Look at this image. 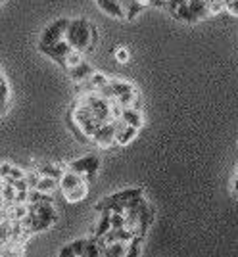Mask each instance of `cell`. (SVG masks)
I'll return each instance as SVG.
<instances>
[{
	"mask_svg": "<svg viewBox=\"0 0 238 257\" xmlns=\"http://www.w3.org/2000/svg\"><path fill=\"white\" fill-rule=\"evenodd\" d=\"M236 177H238V169H236Z\"/></svg>",
	"mask_w": 238,
	"mask_h": 257,
	"instance_id": "34",
	"label": "cell"
},
{
	"mask_svg": "<svg viewBox=\"0 0 238 257\" xmlns=\"http://www.w3.org/2000/svg\"><path fill=\"white\" fill-rule=\"evenodd\" d=\"M65 71H67L69 79H71L75 85H83V83H88L90 75L94 73V67L88 64L87 60H83V62H79V64L73 65V67L65 69Z\"/></svg>",
	"mask_w": 238,
	"mask_h": 257,
	"instance_id": "7",
	"label": "cell"
},
{
	"mask_svg": "<svg viewBox=\"0 0 238 257\" xmlns=\"http://www.w3.org/2000/svg\"><path fill=\"white\" fill-rule=\"evenodd\" d=\"M142 196H144L142 188H125V190H119V192H113L106 198H102L94 205V209L96 211H125L133 202H137Z\"/></svg>",
	"mask_w": 238,
	"mask_h": 257,
	"instance_id": "2",
	"label": "cell"
},
{
	"mask_svg": "<svg viewBox=\"0 0 238 257\" xmlns=\"http://www.w3.org/2000/svg\"><path fill=\"white\" fill-rule=\"evenodd\" d=\"M41 177H43V175L37 171V169L25 173V179H27V182H29V188H35V186H37V182L41 181Z\"/></svg>",
	"mask_w": 238,
	"mask_h": 257,
	"instance_id": "25",
	"label": "cell"
},
{
	"mask_svg": "<svg viewBox=\"0 0 238 257\" xmlns=\"http://www.w3.org/2000/svg\"><path fill=\"white\" fill-rule=\"evenodd\" d=\"M121 121L131 125V127H137L139 131L144 127V115H142V111L139 106L123 107V111H121Z\"/></svg>",
	"mask_w": 238,
	"mask_h": 257,
	"instance_id": "10",
	"label": "cell"
},
{
	"mask_svg": "<svg viewBox=\"0 0 238 257\" xmlns=\"http://www.w3.org/2000/svg\"><path fill=\"white\" fill-rule=\"evenodd\" d=\"M67 25H69V20L67 18H58L50 25H46L41 33V43L43 44H50V43H58V41H64L65 33H67Z\"/></svg>",
	"mask_w": 238,
	"mask_h": 257,
	"instance_id": "5",
	"label": "cell"
},
{
	"mask_svg": "<svg viewBox=\"0 0 238 257\" xmlns=\"http://www.w3.org/2000/svg\"><path fill=\"white\" fill-rule=\"evenodd\" d=\"M121 6H123L125 20H127V22H133V20L146 8V4H144L142 0H121Z\"/></svg>",
	"mask_w": 238,
	"mask_h": 257,
	"instance_id": "16",
	"label": "cell"
},
{
	"mask_svg": "<svg viewBox=\"0 0 238 257\" xmlns=\"http://www.w3.org/2000/svg\"><path fill=\"white\" fill-rule=\"evenodd\" d=\"M6 207V200H4V196L0 194V209H4Z\"/></svg>",
	"mask_w": 238,
	"mask_h": 257,
	"instance_id": "30",
	"label": "cell"
},
{
	"mask_svg": "<svg viewBox=\"0 0 238 257\" xmlns=\"http://www.w3.org/2000/svg\"><path fill=\"white\" fill-rule=\"evenodd\" d=\"M6 213H8V219L14 221V223H22L23 219L29 215V204H18V202H14V204H6Z\"/></svg>",
	"mask_w": 238,
	"mask_h": 257,
	"instance_id": "14",
	"label": "cell"
},
{
	"mask_svg": "<svg viewBox=\"0 0 238 257\" xmlns=\"http://www.w3.org/2000/svg\"><path fill=\"white\" fill-rule=\"evenodd\" d=\"M113 56H115V60H117L119 64H127L129 62V50L125 48V46H119V48H115V52H113Z\"/></svg>",
	"mask_w": 238,
	"mask_h": 257,
	"instance_id": "24",
	"label": "cell"
},
{
	"mask_svg": "<svg viewBox=\"0 0 238 257\" xmlns=\"http://www.w3.org/2000/svg\"><path fill=\"white\" fill-rule=\"evenodd\" d=\"M236 144H238V140H236Z\"/></svg>",
	"mask_w": 238,
	"mask_h": 257,
	"instance_id": "35",
	"label": "cell"
},
{
	"mask_svg": "<svg viewBox=\"0 0 238 257\" xmlns=\"http://www.w3.org/2000/svg\"><path fill=\"white\" fill-rule=\"evenodd\" d=\"M39 50H41L43 54H46L50 60H54L58 65L64 67L65 58H67V54L73 50V46L64 39V41H58V43H50V44L39 43Z\"/></svg>",
	"mask_w": 238,
	"mask_h": 257,
	"instance_id": "6",
	"label": "cell"
},
{
	"mask_svg": "<svg viewBox=\"0 0 238 257\" xmlns=\"http://www.w3.org/2000/svg\"><path fill=\"white\" fill-rule=\"evenodd\" d=\"M6 221H10V219H8V213H6V209H0V225H4Z\"/></svg>",
	"mask_w": 238,
	"mask_h": 257,
	"instance_id": "28",
	"label": "cell"
},
{
	"mask_svg": "<svg viewBox=\"0 0 238 257\" xmlns=\"http://www.w3.org/2000/svg\"><path fill=\"white\" fill-rule=\"evenodd\" d=\"M87 179L85 177H81L79 173L71 171V169H65L64 175L60 177V181H58V186H60V192H62V196L64 194H67L69 190H73L75 186H79L81 182H85Z\"/></svg>",
	"mask_w": 238,
	"mask_h": 257,
	"instance_id": "9",
	"label": "cell"
},
{
	"mask_svg": "<svg viewBox=\"0 0 238 257\" xmlns=\"http://www.w3.org/2000/svg\"><path fill=\"white\" fill-rule=\"evenodd\" d=\"M2 186H4V179H0V190H2Z\"/></svg>",
	"mask_w": 238,
	"mask_h": 257,
	"instance_id": "32",
	"label": "cell"
},
{
	"mask_svg": "<svg viewBox=\"0 0 238 257\" xmlns=\"http://www.w3.org/2000/svg\"><path fill=\"white\" fill-rule=\"evenodd\" d=\"M67 169L79 173V175L85 177L87 182L90 184V182L94 181L98 169H100V158L94 156V154H88V156H83V158H79V160L71 161V163L67 165Z\"/></svg>",
	"mask_w": 238,
	"mask_h": 257,
	"instance_id": "3",
	"label": "cell"
},
{
	"mask_svg": "<svg viewBox=\"0 0 238 257\" xmlns=\"http://www.w3.org/2000/svg\"><path fill=\"white\" fill-rule=\"evenodd\" d=\"M129 253V244L127 242H109L102 247V255L106 257H127Z\"/></svg>",
	"mask_w": 238,
	"mask_h": 257,
	"instance_id": "17",
	"label": "cell"
},
{
	"mask_svg": "<svg viewBox=\"0 0 238 257\" xmlns=\"http://www.w3.org/2000/svg\"><path fill=\"white\" fill-rule=\"evenodd\" d=\"M35 169L41 173L43 177H52V179L60 181V177L67 169V165H60V163H39V165H35Z\"/></svg>",
	"mask_w": 238,
	"mask_h": 257,
	"instance_id": "15",
	"label": "cell"
},
{
	"mask_svg": "<svg viewBox=\"0 0 238 257\" xmlns=\"http://www.w3.org/2000/svg\"><path fill=\"white\" fill-rule=\"evenodd\" d=\"M109 79L108 75H104V73H100V71H94L92 75H90V79H88V85H90V88L92 90H100V88H104V86H108L109 85Z\"/></svg>",
	"mask_w": 238,
	"mask_h": 257,
	"instance_id": "21",
	"label": "cell"
},
{
	"mask_svg": "<svg viewBox=\"0 0 238 257\" xmlns=\"http://www.w3.org/2000/svg\"><path fill=\"white\" fill-rule=\"evenodd\" d=\"M137 137H139V128L131 127L119 119L115 125V146H129Z\"/></svg>",
	"mask_w": 238,
	"mask_h": 257,
	"instance_id": "8",
	"label": "cell"
},
{
	"mask_svg": "<svg viewBox=\"0 0 238 257\" xmlns=\"http://www.w3.org/2000/svg\"><path fill=\"white\" fill-rule=\"evenodd\" d=\"M94 2L104 14H108L109 18L125 20V12H123V6H121V0H94Z\"/></svg>",
	"mask_w": 238,
	"mask_h": 257,
	"instance_id": "11",
	"label": "cell"
},
{
	"mask_svg": "<svg viewBox=\"0 0 238 257\" xmlns=\"http://www.w3.org/2000/svg\"><path fill=\"white\" fill-rule=\"evenodd\" d=\"M119 121V119H117ZM117 121H106V123H100L96 127V131L92 133V142L104 148V150H109L115 146V125Z\"/></svg>",
	"mask_w": 238,
	"mask_h": 257,
	"instance_id": "4",
	"label": "cell"
},
{
	"mask_svg": "<svg viewBox=\"0 0 238 257\" xmlns=\"http://www.w3.org/2000/svg\"><path fill=\"white\" fill-rule=\"evenodd\" d=\"M125 226V211H111V228Z\"/></svg>",
	"mask_w": 238,
	"mask_h": 257,
	"instance_id": "23",
	"label": "cell"
},
{
	"mask_svg": "<svg viewBox=\"0 0 238 257\" xmlns=\"http://www.w3.org/2000/svg\"><path fill=\"white\" fill-rule=\"evenodd\" d=\"M232 196H234V198L238 200V177L234 179V181H232Z\"/></svg>",
	"mask_w": 238,
	"mask_h": 257,
	"instance_id": "29",
	"label": "cell"
},
{
	"mask_svg": "<svg viewBox=\"0 0 238 257\" xmlns=\"http://www.w3.org/2000/svg\"><path fill=\"white\" fill-rule=\"evenodd\" d=\"M142 2H144L146 6H150V2H152V0H142Z\"/></svg>",
	"mask_w": 238,
	"mask_h": 257,
	"instance_id": "31",
	"label": "cell"
},
{
	"mask_svg": "<svg viewBox=\"0 0 238 257\" xmlns=\"http://www.w3.org/2000/svg\"><path fill=\"white\" fill-rule=\"evenodd\" d=\"M87 242H88V238H79L75 242H71V244H67V246L62 247V249L58 251V255L60 257H85Z\"/></svg>",
	"mask_w": 238,
	"mask_h": 257,
	"instance_id": "12",
	"label": "cell"
},
{
	"mask_svg": "<svg viewBox=\"0 0 238 257\" xmlns=\"http://www.w3.org/2000/svg\"><path fill=\"white\" fill-rule=\"evenodd\" d=\"M25 169H22L20 165H14V163H0V179H4V182H12L16 179H22L25 177Z\"/></svg>",
	"mask_w": 238,
	"mask_h": 257,
	"instance_id": "13",
	"label": "cell"
},
{
	"mask_svg": "<svg viewBox=\"0 0 238 257\" xmlns=\"http://www.w3.org/2000/svg\"><path fill=\"white\" fill-rule=\"evenodd\" d=\"M37 190H41V192H44V194H52L60 188L58 186V179H52V177H41V181L37 182V186H35Z\"/></svg>",
	"mask_w": 238,
	"mask_h": 257,
	"instance_id": "20",
	"label": "cell"
},
{
	"mask_svg": "<svg viewBox=\"0 0 238 257\" xmlns=\"http://www.w3.org/2000/svg\"><path fill=\"white\" fill-rule=\"evenodd\" d=\"M111 230V211H100V221L94 228V236H106Z\"/></svg>",
	"mask_w": 238,
	"mask_h": 257,
	"instance_id": "19",
	"label": "cell"
},
{
	"mask_svg": "<svg viewBox=\"0 0 238 257\" xmlns=\"http://www.w3.org/2000/svg\"><path fill=\"white\" fill-rule=\"evenodd\" d=\"M88 196V182H81L79 186H75L73 190H69L67 194H64L65 202H69V204H77V202H83L85 198Z\"/></svg>",
	"mask_w": 238,
	"mask_h": 257,
	"instance_id": "18",
	"label": "cell"
},
{
	"mask_svg": "<svg viewBox=\"0 0 238 257\" xmlns=\"http://www.w3.org/2000/svg\"><path fill=\"white\" fill-rule=\"evenodd\" d=\"M225 12L238 18V0H225Z\"/></svg>",
	"mask_w": 238,
	"mask_h": 257,
	"instance_id": "26",
	"label": "cell"
},
{
	"mask_svg": "<svg viewBox=\"0 0 238 257\" xmlns=\"http://www.w3.org/2000/svg\"><path fill=\"white\" fill-rule=\"evenodd\" d=\"M12 184H14V188H16L18 192H22V190H31V188H29V182H27V179H25V177L12 181Z\"/></svg>",
	"mask_w": 238,
	"mask_h": 257,
	"instance_id": "27",
	"label": "cell"
},
{
	"mask_svg": "<svg viewBox=\"0 0 238 257\" xmlns=\"http://www.w3.org/2000/svg\"><path fill=\"white\" fill-rule=\"evenodd\" d=\"M2 2H4V0H0V4H2Z\"/></svg>",
	"mask_w": 238,
	"mask_h": 257,
	"instance_id": "33",
	"label": "cell"
},
{
	"mask_svg": "<svg viewBox=\"0 0 238 257\" xmlns=\"http://www.w3.org/2000/svg\"><path fill=\"white\" fill-rule=\"evenodd\" d=\"M0 194L4 196L6 204H14V200H16V194H18V190L14 188V184H12V182H4V186H2Z\"/></svg>",
	"mask_w": 238,
	"mask_h": 257,
	"instance_id": "22",
	"label": "cell"
},
{
	"mask_svg": "<svg viewBox=\"0 0 238 257\" xmlns=\"http://www.w3.org/2000/svg\"><path fill=\"white\" fill-rule=\"evenodd\" d=\"M65 41L71 44L75 50H79V52H90L96 46V41H98L96 29L85 18L69 20L67 33H65Z\"/></svg>",
	"mask_w": 238,
	"mask_h": 257,
	"instance_id": "1",
	"label": "cell"
}]
</instances>
